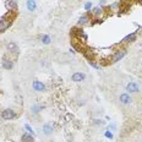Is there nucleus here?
<instances>
[{
  "label": "nucleus",
  "instance_id": "obj_1",
  "mask_svg": "<svg viewBox=\"0 0 142 142\" xmlns=\"http://www.w3.org/2000/svg\"><path fill=\"white\" fill-rule=\"evenodd\" d=\"M11 22L12 20H10V19H6L5 16L0 20V32H3V31H5L6 28H9V26L11 25Z\"/></svg>",
  "mask_w": 142,
  "mask_h": 142
},
{
  "label": "nucleus",
  "instance_id": "obj_2",
  "mask_svg": "<svg viewBox=\"0 0 142 142\" xmlns=\"http://www.w3.org/2000/svg\"><path fill=\"white\" fill-rule=\"evenodd\" d=\"M1 116H3L4 120H12L15 116H16V114H15L11 109H5V110L1 113Z\"/></svg>",
  "mask_w": 142,
  "mask_h": 142
},
{
  "label": "nucleus",
  "instance_id": "obj_3",
  "mask_svg": "<svg viewBox=\"0 0 142 142\" xmlns=\"http://www.w3.org/2000/svg\"><path fill=\"white\" fill-rule=\"evenodd\" d=\"M125 54H126L125 50H118L113 57H112V59H110L112 61H110V63H116V61H119L120 59H122V58L125 57Z\"/></svg>",
  "mask_w": 142,
  "mask_h": 142
},
{
  "label": "nucleus",
  "instance_id": "obj_4",
  "mask_svg": "<svg viewBox=\"0 0 142 142\" xmlns=\"http://www.w3.org/2000/svg\"><path fill=\"white\" fill-rule=\"evenodd\" d=\"M5 7H6L9 11H16V9H17L16 0H7L6 3H5Z\"/></svg>",
  "mask_w": 142,
  "mask_h": 142
},
{
  "label": "nucleus",
  "instance_id": "obj_5",
  "mask_svg": "<svg viewBox=\"0 0 142 142\" xmlns=\"http://www.w3.org/2000/svg\"><path fill=\"white\" fill-rule=\"evenodd\" d=\"M126 91L132 92V93L138 92V86H137V83H135V82H130V83L126 85Z\"/></svg>",
  "mask_w": 142,
  "mask_h": 142
},
{
  "label": "nucleus",
  "instance_id": "obj_6",
  "mask_svg": "<svg viewBox=\"0 0 142 142\" xmlns=\"http://www.w3.org/2000/svg\"><path fill=\"white\" fill-rule=\"evenodd\" d=\"M86 78L85 74H81V72H75L74 75H72V81H75V82H81V81H83Z\"/></svg>",
  "mask_w": 142,
  "mask_h": 142
},
{
  "label": "nucleus",
  "instance_id": "obj_7",
  "mask_svg": "<svg viewBox=\"0 0 142 142\" xmlns=\"http://www.w3.org/2000/svg\"><path fill=\"white\" fill-rule=\"evenodd\" d=\"M12 66H14V63H12L11 60L6 59V58H4V60H3V67L6 69V70H11Z\"/></svg>",
  "mask_w": 142,
  "mask_h": 142
},
{
  "label": "nucleus",
  "instance_id": "obj_8",
  "mask_svg": "<svg viewBox=\"0 0 142 142\" xmlns=\"http://www.w3.org/2000/svg\"><path fill=\"white\" fill-rule=\"evenodd\" d=\"M7 50L11 51V53H19V47H17L16 43L10 42L9 44H7Z\"/></svg>",
  "mask_w": 142,
  "mask_h": 142
},
{
  "label": "nucleus",
  "instance_id": "obj_9",
  "mask_svg": "<svg viewBox=\"0 0 142 142\" xmlns=\"http://www.w3.org/2000/svg\"><path fill=\"white\" fill-rule=\"evenodd\" d=\"M33 88H34V91H38V92H42L44 91V85H43L42 82H39V81H34L33 82Z\"/></svg>",
  "mask_w": 142,
  "mask_h": 142
},
{
  "label": "nucleus",
  "instance_id": "obj_10",
  "mask_svg": "<svg viewBox=\"0 0 142 142\" xmlns=\"http://www.w3.org/2000/svg\"><path fill=\"white\" fill-rule=\"evenodd\" d=\"M120 102L122 104H129V103L131 102V97L129 96L128 93H124V94L120 96Z\"/></svg>",
  "mask_w": 142,
  "mask_h": 142
},
{
  "label": "nucleus",
  "instance_id": "obj_11",
  "mask_svg": "<svg viewBox=\"0 0 142 142\" xmlns=\"http://www.w3.org/2000/svg\"><path fill=\"white\" fill-rule=\"evenodd\" d=\"M136 39V32H132L131 34H129V36H126L124 39H122V42L124 43H129V42H134Z\"/></svg>",
  "mask_w": 142,
  "mask_h": 142
},
{
  "label": "nucleus",
  "instance_id": "obj_12",
  "mask_svg": "<svg viewBox=\"0 0 142 142\" xmlns=\"http://www.w3.org/2000/svg\"><path fill=\"white\" fill-rule=\"evenodd\" d=\"M36 7H37V4H36L34 0H27V9H28V11H34Z\"/></svg>",
  "mask_w": 142,
  "mask_h": 142
},
{
  "label": "nucleus",
  "instance_id": "obj_13",
  "mask_svg": "<svg viewBox=\"0 0 142 142\" xmlns=\"http://www.w3.org/2000/svg\"><path fill=\"white\" fill-rule=\"evenodd\" d=\"M43 132H44L45 135H50V134L53 132V128H51V125H50V124H45V125L43 126Z\"/></svg>",
  "mask_w": 142,
  "mask_h": 142
},
{
  "label": "nucleus",
  "instance_id": "obj_14",
  "mask_svg": "<svg viewBox=\"0 0 142 142\" xmlns=\"http://www.w3.org/2000/svg\"><path fill=\"white\" fill-rule=\"evenodd\" d=\"M22 142H33V137L28 134H23L22 135Z\"/></svg>",
  "mask_w": 142,
  "mask_h": 142
},
{
  "label": "nucleus",
  "instance_id": "obj_15",
  "mask_svg": "<svg viewBox=\"0 0 142 142\" xmlns=\"http://www.w3.org/2000/svg\"><path fill=\"white\" fill-rule=\"evenodd\" d=\"M88 21H90L88 16H81L80 20H78V23H80V25H85V23H87Z\"/></svg>",
  "mask_w": 142,
  "mask_h": 142
},
{
  "label": "nucleus",
  "instance_id": "obj_16",
  "mask_svg": "<svg viewBox=\"0 0 142 142\" xmlns=\"http://www.w3.org/2000/svg\"><path fill=\"white\" fill-rule=\"evenodd\" d=\"M42 42L44 43V44H49V43L51 42V39H50L49 36L44 34V36H42Z\"/></svg>",
  "mask_w": 142,
  "mask_h": 142
},
{
  "label": "nucleus",
  "instance_id": "obj_17",
  "mask_svg": "<svg viewBox=\"0 0 142 142\" xmlns=\"http://www.w3.org/2000/svg\"><path fill=\"white\" fill-rule=\"evenodd\" d=\"M102 11H103V10H102L100 7H97V9H94V10H93V15H96V16H99V15L102 14Z\"/></svg>",
  "mask_w": 142,
  "mask_h": 142
},
{
  "label": "nucleus",
  "instance_id": "obj_18",
  "mask_svg": "<svg viewBox=\"0 0 142 142\" xmlns=\"http://www.w3.org/2000/svg\"><path fill=\"white\" fill-rule=\"evenodd\" d=\"M25 128H26V130H27V131H28V132H32V135H34V131H33V130H32V128H31V126H29L28 124H26V125H25Z\"/></svg>",
  "mask_w": 142,
  "mask_h": 142
},
{
  "label": "nucleus",
  "instance_id": "obj_19",
  "mask_svg": "<svg viewBox=\"0 0 142 142\" xmlns=\"http://www.w3.org/2000/svg\"><path fill=\"white\" fill-rule=\"evenodd\" d=\"M91 7H92V3H87V4L85 5V9H86V10H90Z\"/></svg>",
  "mask_w": 142,
  "mask_h": 142
},
{
  "label": "nucleus",
  "instance_id": "obj_20",
  "mask_svg": "<svg viewBox=\"0 0 142 142\" xmlns=\"http://www.w3.org/2000/svg\"><path fill=\"white\" fill-rule=\"evenodd\" d=\"M105 137H108V138H113V134H112V132H109V131H106Z\"/></svg>",
  "mask_w": 142,
  "mask_h": 142
},
{
  "label": "nucleus",
  "instance_id": "obj_21",
  "mask_svg": "<svg viewBox=\"0 0 142 142\" xmlns=\"http://www.w3.org/2000/svg\"><path fill=\"white\" fill-rule=\"evenodd\" d=\"M140 4H141V5H142V0H140Z\"/></svg>",
  "mask_w": 142,
  "mask_h": 142
}]
</instances>
